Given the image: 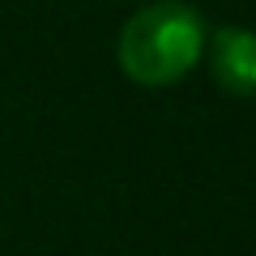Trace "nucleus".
Listing matches in <instances>:
<instances>
[{
  "label": "nucleus",
  "mask_w": 256,
  "mask_h": 256,
  "mask_svg": "<svg viewBox=\"0 0 256 256\" xmlns=\"http://www.w3.org/2000/svg\"><path fill=\"white\" fill-rule=\"evenodd\" d=\"M116 60L137 86H175L205 60V22L184 0H154L124 22Z\"/></svg>",
  "instance_id": "1"
},
{
  "label": "nucleus",
  "mask_w": 256,
  "mask_h": 256,
  "mask_svg": "<svg viewBox=\"0 0 256 256\" xmlns=\"http://www.w3.org/2000/svg\"><path fill=\"white\" fill-rule=\"evenodd\" d=\"M205 56H210V73L226 94H256V30L248 26H218L205 34Z\"/></svg>",
  "instance_id": "2"
}]
</instances>
